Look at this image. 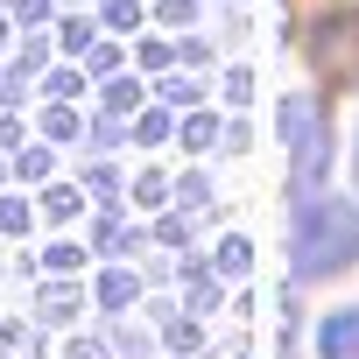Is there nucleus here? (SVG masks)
<instances>
[{"label": "nucleus", "instance_id": "obj_21", "mask_svg": "<svg viewBox=\"0 0 359 359\" xmlns=\"http://www.w3.org/2000/svg\"><path fill=\"white\" fill-rule=\"evenodd\" d=\"M71 359H99V345H71Z\"/></svg>", "mask_w": 359, "mask_h": 359}, {"label": "nucleus", "instance_id": "obj_5", "mask_svg": "<svg viewBox=\"0 0 359 359\" xmlns=\"http://www.w3.org/2000/svg\"><path fill=\"white\" fill-rule=\"evenodd\" d=\"M43 134H78V113H71V106H64V99H57V106H50V113H43Z\"/></svg>", "mask_w": 359, "mask_h": 359}, {"label": "nucleus", "instance_id": "obj_17", "mask_svg": "<svg viewBox=\"0 0 359 359\" xmlns=\"http://www.w3.org/2000/svg\"><path fill=\"white\" fill-rule=\"evenodd\" d=\"M162 99H169V106H191V99H198V85H184V78H169V85H162Z\"/></svg>", "mask_w": 359, "mask_h": 359}, {"label": "nucleus", "instance_id": "obj_12", "mask_svg": "<svg viewBox=\"0 0 359 359\" xmlns=\"http://www.w3.org/2000/svg\"><path fill=\"white\" fill-rule=\"evenodd\" d=\"M78 261H85V254H78V247H50V254H43V268H50V275H71V268H78Z\"/></svg>", "mask_w": 359, "mask_h": 359}, {"label": "nucleus", "instance_id": "obj_20", "mask_svg": "<svg viewBox=\"0 0 359 359\" xmlns=\"http://www.w3.org/2000/svg\"><path fill=\"white\" fill-rule=\"evenodd\" d=\"M162 22H191V0H162Z\"/></svg>", "mask_w": 359, "mask_h": 359}, {"label": "nucleus", "instance_id": "obj_22", "mask_svg": "<svg viewBox=\"0 0 359 359\" xmlns=\"http://www.w3.org/2000/svg\"><path fill=\"white\" fill-rule=\"evenodd\" d=\"M352 169H359V155H352Z\"/></svg>", "mask_w": 359, "mask_h": 359}, {"label": "nucleus", "instance_id": "obj_8", "mask_svg": "<svg viewBox=\"0 0 359 359\" xmlns=\"http://www.w3.org/2000/svg\"><path fill=\"white\" fill-rule=\"evenodd\" d=\"M99 296H106V310H120V303L134 296V275H106V282H99Z\"/></svg>", "mask_w": 359, "mask_h": 359}, {"label": "nucleus", "instance_id": "obj_18", "mask_svg": "<svg viewBox=\"0 0 359 359\" xmlns=\"http://www.w3.org/2000/svg\"><path fill=\"white\" fill-rule=\"evenodd\" d=\"M50 99H78V71H57L50 78Z\"/></svg>", "mask_w": 359, "mask_h": 359}, {"label": "nucleus", "instance_id": "obj_3", "mask_svg": "<svg viewBox=\"0 0 359 359\" xmlns=\"http://www.w3.org/2000/svg\"><path fill=\"white\" fill-rule=\"evenodd\" d=\"M317 352H324V359H359V310H338V317H324V331H317Z\"/></svg>", "mask_w": 359, "mask_h": 359}, {"label": "nucleus", "instance_id": "obj_14", "mask_svg": "<svg viewBox=\"0 0 359 359\" xmlns=\"http://www.w3.org/2000/svg\"><path fill=\"white\" fill-rule=\"evenodd\" d=\"M64 50L85 57V50H92V29H85V22H64Z\"/></svg>", "mask_w": 359, "mask_h": 359}, {"label": "nucleus", "instance_id": "obj_4", "mask_svg": "<svg viewBox=\"0 0 359 359\" xmlns=\"http://www.w3.org/2000/svg\"><path fill=\"white\" fill-rule=\"evenodd\" d=\"M22 352H36V331L8 324V331H0V359H22Z\"/></svg>", "mask_w": 359, "mask_h": 359}, {"label": "nucleus", "instance_id": "obj_15", "mask_svg": "<svg viewBox=\"0 0 359 359\" xmlns=\"http://www.w3.org/2000/svg\"><path fill=\"white\" fill-rule=\"evenodd\" d=\"M134 134H141V141H162V134H169V120H162V113H141V120H134Z\"/></svg>", "mask_w": 359, "mask_h": 359}, {"label": "nucleus", "instance_id": "obj_1", "mask_svg": "<svg viewBox=\"0 0 359 359\" xmlns=\"http://www.w3.org/2000/svg\"><path fill=\"white\" fill-rule=\"evenodd\" d=\"M289 254H296V282H324V275H345L359 261V212L338 205V198H317V205H296V233H289Z\"/></svg>", "mask_w": 359, "mask_h": 359}, {"label": "nucleus", "instance_id": "obj_2", "mask_svg": "<svg viewBox=\"0 0 359 359\" xmlns=\"http://www.w3.org/2000/svg\"><path fill=\"white\" fill-rule=\"evenodd\" d=\"M282 134H289V191L296 198H310V184L324 176V162H331V134H324V113H317V99L310 92H289L282 99Z\"/></svg>", "mask_w": 359, "mask_h": 359}, {"label": "nucleus", "instance_id": "obj_13", "mask_svg": "<svg viewBox=\"0 0 359 359\" xmlns=\"http://www.w3.org/2000/svg\"><path fill=\"white\" fill-rule=\"evenodd\" d=\"M29 226V205H15V198H0V233H22Z\"/></svg>", "mask_w": 359, "mask_h": 359}, {"label": "nucleus", "instance_id": "obj_9", "mask_svg": "<svg viewBox=\"0 0 359 359\" xmlns=\"http://www.w3.org/2000/svg\"><path fill=\"white\" fill-rule=\"evenodd\" d=\"M106 22L113 29H141V8H134V0H106Z\"/></svg>", "mask_w": 359, "mask_h": 359}, {"label": "nucleus", "instance_id": "obj_16", "mask_svg": "<svg viewBox=\"0 0 359 359\" xmlns=\"http://www.w3.org/2000/svg\"><path fill=\"white\" fill-rule=\"evenodd\" d=\"M15 169H22V176H43V169H50V148H22V162H15Z\"/></svg>", "mask_w": 359, "mask_h": 359}, {"label": "nucleus", "instance_id": "obj_10", "mask_svg": "<svg viewBox=\"0 0 359 359\" xmlns=\"http://www.w3.org/2000/svg\"><path fill=\"white\" fill-rule=\"evenodd\" d=\"M134 99H141V85H127V78H113V85H106V106H113V113H127Z\"/></svg>", "mask_w": 359, "mask_h": 359}, {"label": "nucleus", "instance_id": "obj_11", "mask_svg": "<svg viewBox=\"0 0 359 359\" xmlns=\"http://www.w3.org/2000/svg\"><path fill=\"white\" fill-rule=\"evenodd\" d=\"M43 212H50V219H78V191H50Z\"/></svg>", "mask_w": 359, "mask_h": 359}, {"label": "nucleus", "instance_id": "obj_6", "mask_svg": "<svg viewBox=\"0 0 359 359\" xmlns=\"http://www.w3.org/2000/svg\"><path fill=\"white\" fill-rule=\"evenodd\" d=\"M184 141H191V148H212V141H219V120H212V113H205V120H184Z\"/></svg>", "mask_w": 359, "mask_h": 359}, {"label": "nucleus", "instance_id": "obj_7", "mask_svg": "<svg viewBox=\"0 0 359 359\" xmlns=\"http://www.w3.org/2000/svg\"><path fill=\"white\" fill-rule=\"evenodd\" d=\"M247 261H254L247 240H226V247H219V268H226V275H247Z\"/></svg>", "mask_w": 359, "mask_h": 359}, {"label": "nucleus", "instance_id": "obj_19", "mask_svg": "<svg viewBox=\"0 0 359 359\" xmlns=\"http://www.w3.org/2000/svg\"><path fill=\"white\" fill-rule=\"evenodd\" d=\"M15 15H22V22H43V15H50V0H15Z\"/></svg>", "mask_w": 359, "mask_h": 359}, {"label": "nucleus", "instance_id": "obj_23", "mask_svg": "<svg viewBox=\"0 0 359 359\" xmlns=\"http://www.w3.org/2000/svg\"><path fill=\"white\" fill-rule=\"evenodd\" d=\"M0 29H8V22H0Z\"/></svg>", "mask_w": 359, "mask_h": 359}]
</instances>
